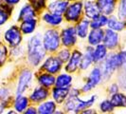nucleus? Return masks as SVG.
Segmentation results:
<instances>
[{"instance_id":"nucleus-1","label":"nucleus","mask_w":126,"mask_h":114,"mask_svg":"<svg viewBox=\"0 0 126 114\" xmlns=\"http://www.w3.org/2000/svg\"><path fill=\"white\" fill-rule=\"evenodd\" d=\"M80 90L78 89H70L68 97L64 103V109L68 112H81L86 108H91L97 101V96L91 95L87 99H81L79 97Z\"/></svg>"},{"instance_id":"nucleus-2","label":"nucleus","mask_w":126,"mask_h":114,"mask_svg":"<svg viewBox=\"0 0 126 114\" xmlns=\"http://www.w3.org/2000/svg\"><path fill=\"white\" fill-rule=\"evenodd\" d=\"M28 60L32 67H38L46 58V50L43 46L42 34L36 33L29 39L28 44Z\"/></svg>"},{"instance_id":"nucleus-3","label":"nucleus","mask_w":126,"mask_h":114,"mask_svg":"<svg viewBox=\"0 0 126 114\" xmlns=\"http://www.w3.org/2000/svg\"><path fill=\"white\" fill-rule=\"evenodd\" d=\"M102 63V78L108 80L114 72L122 66L121 52H111L110 54H107L105 60Z\"/></svg>"},{"instance_id":"nucleus-4","label":"nucleus","mask_w":126,"mask_h":114,"mask_svg":"<svg viewBox=\"0 0 126 114\" xmlns=\"http://www.w3.org/2000/svg\"><path fill=\"white\" fill-rule=\"evenodd\" d=\"M43 46L47 52H55L60 48L61 36L60 32L55 29H48L42 35Z\"/></svg>"},{"instance_id":"nucleus-5","label":"nucleus","mask_w":126,"mask_h":114,"mask_svg":"<svg viewBox=\"0 0 126 114\" xmlns=\"http://www.w3.org/2000/svg\"><path fill=\"white\" fill-rule=\"evenodd\" d=\"M101 81H102V70L100 67H94L89 72L86 81L82 87V91L84 93H88L92 89H94L96 86H98Z\"/></svg>"},{"instance_id":"nucleus-6","label":"nucleus","mask_w":126,"mask_h":114,"mask_svg":"<svg viewBox=\"0 0 126 114\" xmlns=\"http://www.w3.org/2000/svg\"><path fill=\"white\" fill-rule=\"evenodd\" d=\"M82 10L83 4L81 1H75L71 4H68L63 13V17L69 23H77L82 17Z\"/></svg>"},{"instance_id":"nucleus-7","label":"nucleus","mask_w":126,"mask_h":114,"mask_svg":"<svg viewBox=\"0 0 126 114\" xmlns=\"http://www.w3.org/2000/svg\"><path fill=\"white\" fill-rule=\"evenodd\" d=\"M61 43L63 46L66 48H70L75 46L77 43V32L75 27L68 26L66 28H63L61 32Z\"/></svg>"},{"instance_id":"nucleus-8","label":"nucleus","mask_w":126,"mask_h":114,"mask_svg":"<svg viewBox=\"0 0 126 114\" xmlns=\"http://www.w3.org/2000/svg\"><path fill=\"white\" fill-rule=\"evenodd\" d=\"M32 82V72L30 70H24L18 78L16 86V96L23 94L30 89Z\"/></svg>"},{"instance_id":"nucleus-9","label":"nucleus","mask_w":126,"mask_h":114,"mask_svg":"<svg viewBox=\"0 0 126 114\" xmlns=\"http://www.w3.org/2000/svg\"><path fill=\"white\" fill-rule=\"evenodd\" d=\"M4 39L11 47H17L22 41V32L17 26H12L4 33Z\"/></svg>"},{"instance_id":"nucleus-10","label":"nucleus","mask_w":126,"mask_h":114,"mask_svg":"<svg viewBox=\"0 0 126 114\" xmlns=\"http://www.w3.org/2000/svg\"><path fill=\"white\" fill-rule=\"evenodd\" d=\"M62 68H63V62L57 56L47 57L42 65V70L51 74H56L60 72Z\"/></svg>"},{"instance_id":"nucleus-11","label":"nucleus","mask_w":126,"mask_h":114,"mask_svg":"<svg viewBox=\"0 0 126 114\" xmlns=\"http://www.w3.org/2000/svg\"><path fill=\"white\" fill-rule=\"evenodd\" d=\"M102 42L108 50H115L120 45V35L117 32L107 29L104 31Z\"/></svg>"},{"instance_id":"nucleus-12","label":"nucleus","mask_w":126,"mask_h":114,"mask_svg":"<svg viewBox=\"0 0 126 114\" xmlns=\"http://www.w3.org/2000/svg\"><path fill=\"white\" fill-rule=\"evenodd\" d=\"M82 55V51H80L79 50H74L73 52H71L69 59L66 62V65L64 67V70L68 73L76 72L78 69H80V63H81Z\"/></svg>"},{"instance_id":"nucleus-13","label":"nucleus","mask_w":126,"mask_h":114,"mask_svg":"<svg viewBox=\"0 0 126 114\" xmlns=\"http://www.w3.org/2000/svg\"><path fill=\"white\" fill-rule=\"evenodd\" d=\"M48 96H49V91L47 90V89L40 86L35 88L32 91V93L30 95V100L33 104H40L44 102Z\"/></svg>"},{"instance_id":"nucleus-14","label":"nucleus","mask_w":126,"mask_h":114,"mask_svg":"<svg viewBox=\"0 0 126 114\" xmlns=\"http://www.w3.org/2000/svg\"><path fill=\"white\" fill-rule=\"evenodd\" d=\"M104 31L102 29H92L87 35V43L91 47H96L97 45L101 44L103 40Z\"/></svg>"},{"instance_id":"nucleus-15","label":"nucleus","mask_w":126,"mask_h":114,"mask_svg":"<svg viewBox=\"0 0 126 114\" xmlns=\"http://www.w3.org/2000/svg\"><path fill=\"white\" fill-rule=\"evenodd\" d=\"M117 0H97L96 3L100 10V13L105 15H111L116 9Z\"/></svg>"},{"instance_id":"nucleus-16","label":"nucleus","mask_w":126,"mask_h":114,"mask_svg":"<svg viewBox=\"0 0 126 114\" xmlns=\"http://www.w3.org/2000/svg\"><path fill=\"white\" fill-rule=\"evenodd\" d=\"M70 91V88H53L51 91V95L53 98V101L56 104H63L68 97Z\"/></svg>"},{"instance_id":"nucleus-17","label":"nucleus","mask_w":126,"mask_h":114,"mask_svg":"<svg viewBox=\"0 0 126 114\" xmlns=\"http://www.w3.org/2000/svg\"><path fill=\"white\" fill-rule=\"evenodd\" d=\"M68 4V0H54L48 4L47 9L50 13L62 15L64 13Z\"/></svg>"},{"instance_id":"nucleus-18","label":"nucleus","mask_w":126,"mask_h":114,"mask_svg":"<svg viewBox=\"0 0 126 114\" xmlns=\"http://www.w3.org/2000/svg\"><path fill=\"white\" fill-rule=\"evenodd\" d=\"M93 63H94V60H93V48L91 46H89L85 49L84 52L82 53L81 63H80V70H88Z\"/></svg>"},{"instance_id":"nucleus-19","label":"nucleus","mask_w":126,"mask_h":114,"mask_svg":"<svg viewBox=\"0 0 126 114\" xmlns=\"http://www.w3.org/2000/svg\"><path fill=\"white\" fill-rule=\"evenodd\" d=\"M63 16L60 14H55L50 12H46L42 14V21H44L47 25L51 27H58L63 23Z\"/></svg>"},{"instance_id":"nucleus-20","label":"nucleus","mask_w":126,"mask_h":114,"mask_svg":"<svg viewBox=\"0 0 126 114\" xmlns=\"http://www.w3.org/2000/svg\"><path fill=\"white\" fill-rule=\"evenodd\" d=\"M76 32H77V36L82 39L87 37L90 29V20L87 18L80 19L77 22V25L75 27Z\"/></svg>"},{"instance_id":"nucleus-21","label":"nucleus","mask_w":126,"mask_h":114,"mask_svg":"<svg viewBox=\"0 0 126 114\" xmlns=\"http://www.w3.org/2000/svg\"><path fill=\"white\" fill-rule=\"evenodd\" d=\"M55 80L56 78L54 77V74H51L46 71L43 73H40L37 78L38 84L46 89H50L53 86H55Z\"/></svg>"},{"instance_id":"nucleus-22","label":"nucleus","mask_w":126,"mask_h":114,"mask_svg":"<svg viewBox=\"0 0 126 114\" xmlns=\"http://www.w3.org/2000/svg\"><path fill=\"white\" fill-rule=\"evenodd\" d=\"M107 50L108 49L103 44L97 45L95 47V49H93V60H94V63H102L105 60V58H106L108 54Z\"/></svg>"},{"instance_id":"nucleus-23","label":"nucleus","mask_w":126,"mask_h":114,"mask_svg":"<svg viewBox=\"0 0 126 114\" xmlns=\"http://www.w3.org/2000/svg\"><path fill=\"white\" fill-rule=\"evenodd\" d=\"M37 28V20L35 18H30L21 21V25H20V30L21 32L25 35H30L35 32Z\"/></svg>"},{"instance_id":"nucleus-24","label":"nucleus","mask_w":126,"mask_h":114,"mask_svg":"<svg viewBox=\"0 0 126 114\" xmlns=\"http://www.w3.org/2000/svg\"><path fill=\"white\" fill-rule=\"evenodd\" d=\"M83 11H84V14L86 18L89 19L94 18L96 15L100 13V10L98 8L97 3L96 1H93V0H87L83 4Z\"/></svg>"},{"instance_id":"nucleus-25","label":"nucleus","mask_w":126,"mask_h":114,"mask_svg":"<svg viewBox=\"0 0 126 114\" xmlns=\"http://www.w3.org/2000/svg\"><path fill=\"white\" fill-rule=\"evenodd\" d=\"M36 11L31 4H25L20 9L18 13V21H24L30 18H35Z\"/></svg>"},{"instance_id":"nucleus-26","label":"nucleus","mask_w":126,"mask_h":114,"mask_svg":"<svg viewBox=\"0 0 126 114\" xmlns=\"http://www.w3.org/2000/svg\"><path fill=\"white\" fill-rule=\"evenodd\" d=\"M73 82V77L70 75V73H60L56 77L55 86L59 88H70L71 84Z\"/></svg>"},{"instance_id":"nucleus-27","label":"nucleus","mask_w":126,"mask_h":114,"mask_svg":"<svg viewBox=\"0 0 126 114\" xmlns=\"http://www.w3.org/2000/svg\"><path fill=\"white\" fill-rule=\"evenodd\" d=\"M30 105V99L28 97L24 96L23 94L17 95L16 96V99L14 101V109L16 112H25V110L28 108Z\"/></svg>"},{"instance_id":"nucleus-28","label":"nucleus","mask_w":126,"mask_h":114,"mask_svg":"<svg viewBox=\"0 0 126 114\" xmlns=\"http://www.w3.org/2000/svg\"><path fill=\"white\" fill-rule=\"evenodd\" d=\"M56 111V103L54 101H46L40 103L37 112L40 114H52Z\"/></svg>"},{"instance_id":"nucleus-29","label":"nucleus","mask_w":126,"mask_h":114,"mask_svg":"<svg viewBox=\"0 0 126 114\" xmlns=\"http://www.w3.org/2000/svg\"><path fill=\"white\" fill-rule=\"evenodd\" d=\"M107 27L108 29L113 30L115 32H121L125 28V23L120 17H117V16L113 15V16H110L108 18Z\"/></svg>"},{"instance_id":"nucleus-30","label":"nucleus","mask_w":126,"mask_h":114,"mask_svg":"<svg viewBox=\"0 0 126 114\" xmlns=\"http://www.w3.org/2000/svg\"><path fill=\"white\" fill-rule=\"evenodd\" d=\"M107 15L100 13L98 15H96L94 18L91 19V21H90V28L91 29H101L102 27L107 25Z\"/></svg>"},{"instance_id":"nucleus-31","label":"nucleus","mask_w":126,"mask_h":114,"mask_svg":"<svg viewBox=\"0 0 126 114\" xmlns=\"http://www.w3.org/2000/svg\"><path fill=\"white\" fill-rule=\"evenodd\" d=\"M110 101L115 108H126V95L119 91L111 95Z\"/></svg>"},{"instance_id":"nucleus-32","label":"nucleus","mask_w":126,"mask_h":114,"mask_svg":"<svg viewBox=\"0 0 126 114\" xmlns=\"http://www.w3.org/2000/svg\"><path fill=\"white\" fill-rule=\"evenodd\" d=\"M10 95H11V93H10V90L8 89H0V111L4 109L7 102L10 98Z\"/></svg>"},{"instance_id":"nucleus-33","label":"nucleus","mask_w":126,"mask_h":114,"mask_svg":"<svg viewBox=\"0 0 126 114\" xmlns=\"http://www.w3.org/2000/svg\"><path fill=\"white\" fill-rule=\"evenodd\" d=\"M100 110L103 113H108V112H112L114 110L115 107L113 106V104L111 103L110 100H103L100 103L99 105Z\"/></svg>"},{"instance_id":"nucleus-34","label":"nucleus","mask_w":126,"mask_h":114,"mask_svg":"<svg viewBox=\"0 0 126 114\" xmlns=\"http://www.w3.org/2000/svg\"><path fill=\"white\" fill-rule=\"evenodd\" d=\"M47 0H30V4L33 7L36 12H40L46 7Z\"/></svg>"},{"instance_id":"nucleus-35","label":"nucleus","mask_w":126,"mask_h":114,"mask_svg":"<svg viewBox=\"0 0 126 114\" xmlns=\"http://www.w3.org/2000/svg\"><path fill=\"white\" fill-rule=\"evenodd\" d=\"M70 54H71V52L69 51V50L64 48V49H62V50H60V51H58L57 57H58L63 63H65V62H67V60L69 59Z\"/></svg>"},{"instance_id":"nucleus-36","label":"nucleus","mask_w":126,"mask_h":114,"mask_svg":"<svg viewBox=\"0 0 126 114\" xmlns=\"http://www.w3.org/2000/svg\"><path fill=\"white\" fill-rule=\"evenodd\" d=\"M118 16L120 19L126 18V0H120L118 9Z\"/></svg>"},{"instance_id":"nucleus-37","label":"nucleus","mask_w":126,"mask_h":114,"mask_svg":"<svg viewBox=\"0 0 126 114\" xmlns=\"http://www.w3.org/2000/svg\"><path fill=\"white\" fill-rule=\"evenodd\" d=\"M9 13L7 12L5 7L0 6V26L4 25L9 19Z\"/></svg>"},{"instance_id":"nucleus-38","label":"nucleus","mask_w":126,"mask_h":114,"mask_svg":"<svg viewBox=\"0 0 126 114\" xmlns=\"http://www.w3.org/2000/svg\"><path fill=\"white\" fill-rule=\"evenodd\" d=\"M7 55H8V50H7L6 46L0 43V67L5 63Z\"/></svg>"},{"instance_id":"nucleus-39","label":"nucleus","mask_w":126,"mask_h":114,"mask_svg":"<svg viewBox=\"0 0 126 114\" xmlns=\"http://www.w3.org/2000/svg\"><path fill=\"white\" fill-rule=\"evenodd\" d=\"M119 83H120V88L123 89L124 90H126V70H123V71L120 74Z\"/></svg>"},{"instance_id":"nucleus-40","label":"nucleus","mask_w":126,"mask_h":114,"mask_svg":"<svg viewBox=\"0 0 126 114\" xmlns=\"http://www.w3.org/2000/svg\"><path fill=\"white\" fill-rule=\"evenodd\" d=\"M120 90V86H119V84H112V85H110V87H109V89H108V91H109V93L112 95L114 93H116V92H118Z\"/></svg>"},{"instance_id":"nucleus-41","label":"nucleus","mask_w":126,"mask_h":114,"mask_svg":"<svg viewBox=\"0 0 126 114\" xmlns=\"http://www.w3.org/2000/svg\"><path fill=\"white\" fill-rule=\"evenodd\" d=\"M121 52V56H122V66L121 68L123 70H126V51H120Z\"/></svg>"},{"instance_id":"nucleus-42","label":"nucleus","mask_w":126,"mask_h":114,"mask_svg":"<svg viewBox=\"0 0 126 114\" xmlns=\"http://www.w3.org/2000/svg\"><path fill=\"white\" fill-rule=\"evenodd\" d=\"M25 113L27 114H35V113H37V108H33V107H31V108H29L28 107V108L25 110Z\"/></svg>"},{"instance_id":"nucleus-43","label":"nucleus","mask_w":126,"mask_h":114,"mask_svg":"<svg viewBox=\"0 0 126 114\" xmlns=\"http://www.w3.org/2000/svg\"><path fill=\"white\" fill-rule=\"evenodd\" d=\"M4 1H5V3L8 6H13V5L18 4L21 0H4Z\"/></svg>"},{"instance_id":"nucleus-44","label":"nucleus","mask_w":126,"mask_h":114,"mask_svg":"<svg viewBox=\"0 0 126 114\" xmlns=\"http://www.w3.org/2000/svg\"><path fill=\"white\" fill-rule=\"evenodd\" d=\"M74 1H80V0H74Z\"/></svg>"},{"instance_id":"nucleus-45","label":"nucleus","mask_w":126,"mask_h":114,"mask_svg":"<svg viewBox=\"0 0 126 114\" xmlns=\"http://www.w3.org/2000/svg\"><path fill=\"white\" fill-rule=\"evenodd\" d=\"M125 25H126V22H125Z\"/></svg>"}]
</instances>
